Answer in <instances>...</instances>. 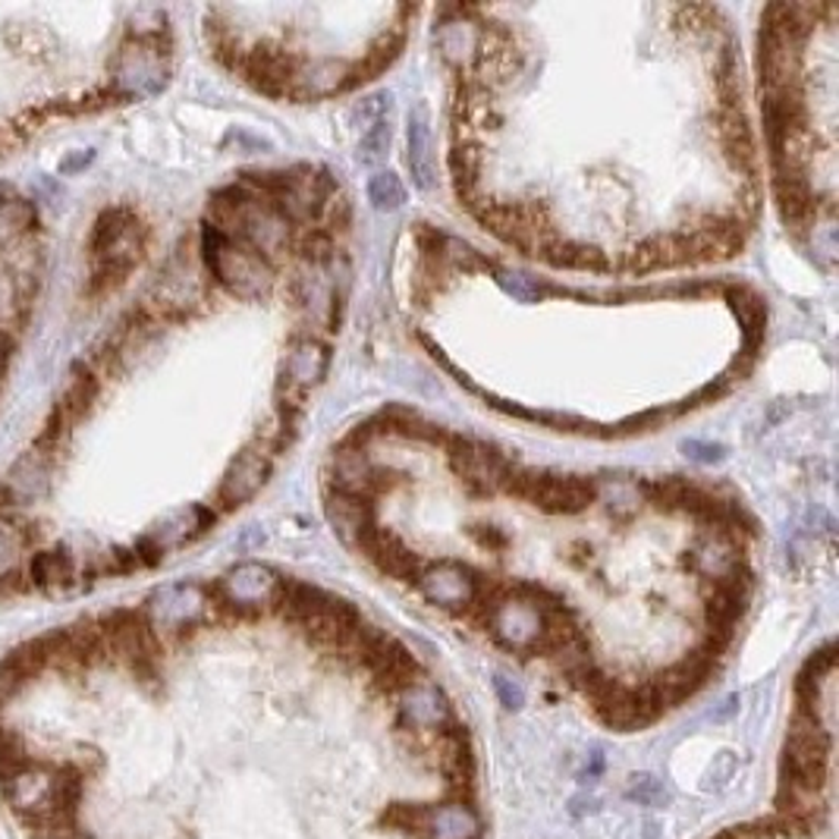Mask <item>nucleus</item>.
Wrapping results in <instances>:
<instances>
[{"instance_id":"obj_1","label":"nucleus","mask_w":839,"mask_h":839,"mask_svg":"<svg viewBox=\"0 0 839 839\" xmlns=\"http://www.w3.org/2000/svg\"><path fill=\"white\" fill-rule=\"evenodd\" d=\"M148 227L129 204L104 208L92 227V286L107 293L136 271L145 255Z\"/></svg>"},{"instance_id":"obj_2","label":"nucleus","mask_w":839,"mask_h":839,"mask_svg":"<svg viewBox=\"0 0 839 839\" xmlns=\"http://www.w3.org/2000/svg\"><path fill=\"white\" fill-rule=\"evenodd\" d=\"M201 264L204 271L240 300H259L274 277V264L259 255L249 242L220 233L214 223H201Z\"/></svg>"},{"instance_id":"obj_3","label":"nucleus","mask_w":839,"mask_h":839,"mask_svg":"<svg viewBox=\"0 0 839 839\" xmlns=\"http://www.w3.org/2000/svg\"><path fill=\"white\" fill-rule=\"evenodd\" d=\"M327 365H331V349L315 334L296 337L286 346V356L277 371V416L296 419L305 412V400L324 380Z\"/></svg>"},{"instance_id":"obj_4","label":"nucleus","mask_w":839,"mask_h":839,"mask_svg":"<svg viewBox=\"0 0 839 839\" xmlns=\"http://www.w3.org/2000/svg\"><path fill=\"white\" fill-rule=\"evenodd\" d=\"M450 450V469L453 475L479 497H494V494H510L520 465L500 453L497 447L481 443V440H460L450 434L447 440Z\"/></svg>"},{"instance_id":"obj_5","label":"nucleus","mask_w":839,"mask_h":839,"mask_svg":"<svg viewBox=\"0 0 839 839\" xmlns=\"http://www.w3.org/2000/svg\"><path fill=\"white\" fill-rule=\"evenodd\" d=\"M170 44L167 39H129L114 57L111 88L120 101L155 95L170 80Z\"/></svg>"},{"instance_id":"obj_6","label":"nucleus","mask_w":839,"mask_h":839,"mask_svg":"<svg viewBox=\"0 0 839 839\" xmlns=\"http://www.w3.org/2000/svg\"><path fill=\"white\" fill-rule=\"evenodd\" d=\"M510 494L528 500L541 513L576 516L581 510H588L591 503H598V481L581 479V475H550V472L520 469Z\"/></svg>"},{"instance_id":"obj_7","label":"nucleus","mask_w":839,"mask_h":839,"mask_svg":"<svg viewBox=\"0 0 839 839\" xmlns=\"http://www.w3.org/2000/svg\"><path fill=\"white\" fill-rule=\"evenodd\" d=\"M277 585L280 576L274 569H268L261 563H240L220 576L218 585L211 588V598L223 613L240 617V620H255L271 607Z\"/></svg>"},{"instance_id":"obj_8","label":"nucleus","mask_w":839,"mask_h":839,"mask_svg":"<svg viewBox=\"0 0 839 839\" xmlns=\"http://www.w3.org/2000/svg\"><path fill=\"white\" fill-rule=\"evenodd\" d=\"M208 610H211V588H201L196 581H180V585L158 588L141 613L155 632L164 629L174 636H186L204 620Z\"/></svg>"},{"instance_id":"obj_9","label":"nucleus","mask_w":839,"mask_h":839,"mask_svg":"<svg viewBox=\"0 0 839 839\" xmlns=\"http://www.w3.org/2000/svg\"><path fill=\"white\" fill-rule=\"evenodd\" d=\"M481 576L475 569H469L465 563L457 559H438V563H424V569L419 573V591L424 595L428 604H434L440 610H472V604L479 598Z\"/></svg>"},{"instance_id":"obj_10","label":"nucleus","mask_w":839,"mask_h":839,"mask_svg":"<svg viewBox=\"0 0 839 839\" xmlns=\"http://www.w3.org/2000/svg\"><path fill=\"white\" fill-rule=\"evenodd\" d=\"M397 699H400V726L409 730V736L431 740L457 720L447 695L431 682H416L406 692H400Z\"/></svg>"},{"instance_id":"obj_11","label":"nucleus","mask_w":839,"mask_h":839,"mask_svg":"<svg viewBox=\"0 0 839 839\" xmlns=\"http://www.w3.org/2000/svg\"><path fill=\"white\" fill-rule=\"evenodd\" d=\"M274 460L261 450V447H245L242 453H237V460L227 465L223 479L218 487V503L223 510H237L242 503L259 494L261 487L271 479Z\"/></svg>"},{"instance_id":"obj_12","label":"nucleus","mask_w":839,"mask_h":839,"mask_svg":"<svg viewBox=\"0 0 839 839\" xmlns=\"http://www.w3.org/2000/svg\"><path fill=\"white\" fill-rule=\"evenodd\" d=\"M689 569L704 579L707 585H717V581L733 579L740 569H745V550L736 538L723 535V532H704V538L689 550Z\"/></svg>"},{"instance_id":"obj_13","label":"nucleus","mask_w":839,"mask_h":839,"mask_svg":"<svg viewBox=\"0 0 839 839\" xmlns=\"http://www.w3.org/2000/svg\"><path fill=\"white\" fill-rule=\"evenodd\" d=\"M384 487V472L375 462L368 460V453L353 443H340L334 450L331 460V487L327 491H340L349 497L371 500Z\"/></svg>"},{"instance_id":"obj_14","label":"nucleus","mask_w":839,"mask_h":839,"mask_svg":"<svg viewBox=\"0 0 839 839\" xmlns=\"http://www.w3.org/2000/svg\"><path fill=\"white\" fill-rule=\"evenodd\" d=\"M356 547L378 566L380 573H387V576H394V579L416 581L421 569H424V559H421L416 550H409L397 535L384 532L378 525H375Z\"/></svg>"},{"instance_id":"obj_15","label":"nucleus","mask_w":839,"mask_h":839,"mask_svg":"<svg viewBox=\"0 0 839 839\" xmlns=\"http://www.w3.org/2000/svg\"><path fill=\"white\" fill-rule=\"evenodd\" d=\"M324 513H327V522L334 525V532H337L346 544H359V541L378 525V522H375V506H371V500L349 497V494H340V491H327V497H324Z\"/></svg>"},{"instance_id":"obj_16","label":"nucleus","mask_w":839,"mask_h":839,"mask_svg":"<svg viewBox=\"0 0 839 839\" xmlns=\"http://www.w3.org/2000/svg\"><path fill=\"white\" fill-rule=\"evenodd\" d=\"M48 487H51V453L41 447H32L25 457H20L3 481L10 503H32L44 497Z\"/></svg>"},{"instance_id":"obj_17","label":"nucleus","mask_w":839,"mask_h":839,"mask_svg":"<svg viewBox=\"0 0 839 839\" xmlns=\"http://www.w3.org/2000/svg\"><path fill=\"white\" fill-rule=\"evenodd\" d=\"M409 133H406V164L412 170V180L419 186L421 192H428L434 186V155H431V111L428 104L419 101L412 111H409Z\"/></svg>"},{"instance_id":"obj_18","label":"nucleus","mask_w":839,"mask_h":839,"mask_svg":"<svg viewBox=\"0 0 839 839\" xmlns=\"http://www.w3.org/2000/svg\"><path fill=\"white\" fill-rule=\"evenodd\" d=\"M421 677H424V670H421L419 660L409 654L406 644L394 639L390 648L384 651V658L378 660V667L371 670V685L380 695H400L409 685L421 682Z\"/></svg>"},{"instance_id":"obj_19","label":"nucleus","mask_w":839,"mask_h":839,"mask_svg":"<svg viewBox=\"0 0 839 839\" xmlns=\"http://www.w3.org/2000/svg\"><path fill=\"white\" fill-rule=\"evenodd\" d=\"M76 579V559L66 547H51V550H39L35 557L29 559V581L51 591V588H66Z\"/></svg>"},{"instance_id":"obj_20","label":"nucleus","mask_w":839,"mask_h":839,"mask_svg":"<svg viewBox=\"0 0 839 839\" xmlns=\"http://www.w3.org/2000/svg\"><path fill=\"white\" fill-rule=\"evenodd\" d=\"M424 833L434 839H479L481 820L472 815L469 805H450L447 801L443 808H431Z\"/></svg>"},{"instance_id":"obj_21","label":"nucleus","mask_w":839,"mask_h":839,"mask_svg":"<svg viewBox=\"0 0 839 839\" xmlns=\"http://www.w3.org/2000/svg\"><path fill=\"white\" fill-rule=\"evenodd\" d=\"M598 500L613 520H632L644 503V484L632 479L598 481Z\"/></svg>"},{"instance_id":"obj_22","label":"nucleus","mask_w":839,"mask_h":839,"mask_svg":"<svg viewBox=\"0 0 839 839\" xmlns=\"http://www.w3.org/2000/svg\"><path fill=\"white\" fill-rule=\"evenodd\" d=\"M390 141H394V114H387V117H380V120L361 129L356 158L365 167H378L380 160L387 158V151H390Z\"/></svg>"},{"instance_id":"obj_23","label":"nucleus","mask_w":839,"mask_h":839,"mask_svg":"<svg viewBox=\"0 0 839 839\" xmlns=\"http://www.w3.org/2000/svg\"><path fill=\"white\" fill-rule=\"evenodd\" d=\"M368 201L371 208L380 211V214H394L406 204V186L397 174L390 170H378L371 180H368Z\"/></svg>"},{"instance_id":"obj_24","label":"nucleus","mask_w":839,"mask_h":839,"mask_svg":"<svg viewBox=\"0 0 839 839\" xmlns=\"http://www.w3.org/2000/svg\"><path fill=\"white\" fill-rule=\"evenodd\" d=\"M428 815H431V808L428 805H412V801H397V805H390V808H384V815H380V827H387V830H397V833H424V827H428Z\"/></svg>"},{"instance_id":"obj_25","label":"nucleus","mask_w":839,"mask_h":839,"mask_svg":"<svg viewBox=\"0 0 839 839\" xmlns=\"http://www.w3.org/2000/svg\"><path fill=\"white\" fill-rule=\"evenodd\" d=\"M626 799L636 801V805H644V808H663V805H670V793H667V786L658 777L632 774V777L626 779Z\"/></svg>"},{"instance_id":"obj_26","label":"nucleus","mask_w":839,"mask_h":839,"mask_svg":"<svg viewBox=\"0 0 839 839\" xmlns=\"http://www.w3.org/2000/svg\"><path fill=\"white\" fill-rule=\"evenodd\" d=\"M32 223V208L20 199L0 201V242H10L22 237Z\"/></svg>"},{"instance_id":"obj_27","label":"nucleus","mask_w":839,"mask_h":839,"mask_svg":"<svg viewBox=\"0 0 839 839\" xmlns=\"http://www.w3.org/2000/svg\"><path fill=\"white\" fill-rule=\"evenodd\" d=\"M29 748H25V742L13 733V730H7L3 723H0V777H10L13 770H20L29 764Z\"/></svg>"},{"instance_id":"obj_28","label":"nucleus","mask_w":839,"mask_h":839,"mask_svg":"<svg viewBox=\"0 0 839 839\" xmlns=\"http://www.w3.org/2000/svg\"><path fill=\"white\" fill-rule=\"evenodd\" d=\"M497 283L510 293V296H516L520 302H538L544 296V286H541L538 280L525 277V274H510V271H500Z\"/></svg>"},{"instance_id":"obj_29","label":"nucleus","mask_w":839,"mask_h":839,"mask_svg":"<svg viewBox=\"0 0 839 839\" xmlns=\"http://www.w3.org/2000/svg\"><path fill=\"white\" fill-rule=\"evenodd\" d=\"M736 774V755L733 752H720L714 764L707 767V774L701 777V789L704 793H714V789H723L730 779Z\"/></svg>"},{"instance_id":"obj_30","label":"nucleus","mask_w":839,"mask_h":839,"mask_svg":"<svg viewBox=\"0 0 839 839\" xmlns=\"http://www.w3.org/2000/svg\"><path fill=\"white\" fill-rule=\"evenodd\" d=\"M682 453H685L689 460L701 462V465L726 460V447H723V443H707V440H685V443H682Z\"/></svg>"},{"instance_id":"obj_31","label":"nucleus","mask_w":839,"mask_h":839,"mask_svg":"<svg viewBox=\"0 0 839 839\" xmlns=\"http://www.w3.org/2000/svg\"><path fill=\"white\" fill-rule=\"evenodd\" d=\"M494 689H497L500 704H503L506 711H520L522 704H525V695H522L520 685L510 682L506 677H494Z\"/></svg>"},{"instance_id":"obj_32","label":"nucleus","mask_w":839,"mask_h":839,"mask_svg":"<svg viewBox=\"0 0 839 839\" xmlns=\"http://www.w3.org/2000/svg\"><path fill=\"white\" fill-rule=\"evenodd\" d=\"M13 300H17V286L10 274H0V321L7 318V312L13 308Z\"/></svg>"},{"instance_id":"obj_33","label":"nucleus","mask_w":839,"mask_h":839,"mask_svg":"<svg viewBox=\"0 0 839 839\" xmlns=\"http://www.w3.org/2000/svg\"><path fill=\"white\" fill-rule=\"evenodd\" d=\"M472 535H475L481 544H491V547H503V544H506V535L497 532L494 525H475V528H472Z\"/></svg>"},{"instance_id":"obj_34","label":"nucleus","mask_w":839,"mask_h":839,"mask_svg":"<svg viewBox=\"0 0 839 839\" xmlns=\"http://www.w3.org/2000/svg\"><path fill=\"white\" fill-rule=\"evenodd\" d=\"M569 811H573L576 818H581V815H595V811H598V799H591V796H579V799H573Z\"/></svg>"},{"instance_id":"obj_35","label":"nucleus","mask_w":839,"mask_h":839,"mask_svg":"<svg viewBox=\"0 0 839 839\" xmlns=\"http://www.w3.org/2000/svg\"><path fill=\"white\" fill-rule=\"evenodd\" d=\"M736 711H740V699L733 695V699H726V701H723V704H720L717 714H711V720H714V723H723V720L733 717Z\"/></svg>"},{"instance_id":"obj_36","label":"nucleus","mask_w":839,"mask_h":839,"mask_svg":"<svg viewBox=\"0 0 839 839\" xmlns=\"http://www.w3.org/2000/svg\"><path fill=\"white\" fill-rule=\"evenodd\" d=\"M92 158H95V151H85V155H82L80 160H76V158H66V160H63V164H61V170H63V174H73V170H76V174H80L82 167H88V164H92Z\"/></svg>"},{"instance_id":"obj_37","label":"nucleus","mask_w":839,"mask_h":839,"mask_svg":"<svg viewBox=\"0 0 839 839\" xmlns=\"http://www.w3.org/2000/svg\"><path fill=\"white\" fill-rule=\"evenodd\" d=\"M7 359H10V337L0 331V380H3V371H7Z\"/></svg>"},{"instance_id":"obj_38","label":"nucleus","mask_w":839,"mask_h":839,"mask_svg":"<svg viewBox=\"0 0 839 839\" xmlns=\"http://www.w3.org/2000/svg\"><path fill=\"white\" fill-rule=\"evenodd\" d=\"M641 839H663V837H660V824H658V820L648 818V820H644V824H641Z\"/></svg>"},{"instance_id":"obj_39","label":"nucleus","mask_w":839,"mask_h":839,"mask_svg":"<svg viewBox=\"0 0 839 839\" xmlns=\"http://www.w3.org/2000/svg\"><path fill=\"white\" fill-rule=\"evenodd\" d=\"M711 839H740V837H736L733 830H720L717 837H711Z\"/></svg>"}]
</instances>
